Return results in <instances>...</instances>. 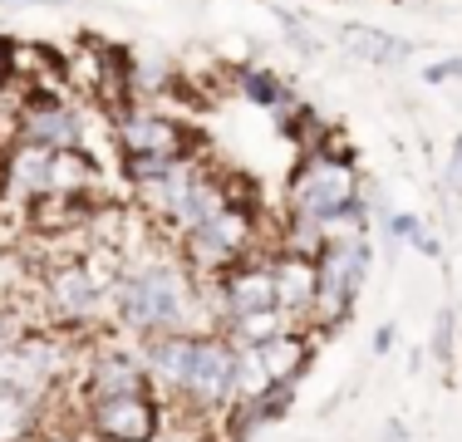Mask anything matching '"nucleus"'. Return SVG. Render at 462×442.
<instances>
[{
  "label": "nucleus",
  "instance_id": "23",
  "mask_svg": "<svg viewBox=\"0 0 462 442\" xmlns=\"http://www.w3.org/2000/svg\"><path fill=\"white\" fill-rule=\"evenodd\" d=\"M443 192L462 207V133L453 138V148H448V162H443Z\"/></svg>",
  "mask_w": 462,
  "mask_h": 442
},
{
  "label": "nucleus",
  "instance_id": "12",
  "mask_svg": "<svg viewBox=\"0 0 462 442\" xmlns=\"http://www.w3.org/2000/svg\"><path fill=\"white\" fill-rule=\"evenodd\" d=\"M295 403H300V383H271V389L241 398L222 423H217V433H222V442H251V437L266 433V428L285 423Z\"/></svg>",
  "mask_w": 462,
  "mask_h": 442
},
{
  "label": "nucleus",
  "instance_id": "26",
  "mask_svg": "<svg viewBox=\"0 0 462 442\" xmlns=\"http://www.w3.org/2000/svg\"><path fill=\"white\" fill-rule=\"evenodd\" d=\"M374 442H418V433L403 423V418H383V428H379V437H374Z\"/></svg>",
  "mask_w": 462,
  "mask_h": 442
},
{
  "label": "nucleus",
  "instance_id": "7",
  "mask_svg": "<svg viewBox=\"0 0 462 442\" xmlns=\"http://www.w3.org/2000/svg\"><path fill=\"white\" fill-rule=\"evenodd\" d=\"M374 271V236H339L315 256V300H310V335H339L355 319L359 295Z\"/></svg>",
  "mask_w": 462,
  "mask_h": 442
},
{
  "label": "nucleus",
  "instance_id": "14",
  "mask_svg": "<svg viewBox=\"0 0 462 442\" xmlns=\"http://www.w3.org/2000/svg\"><path fill=\"white\" fill-rule=\"evenodd\" d=\"M172 88H178V64H172L168 50H124V98L128 104H158Z\"/></svg>",
  "mask_w": 462,
  "mask_h": 442
},
{
  "label": "nucleus",
  "instance_id": "22",
  "mask_svg": "<svg viewBox=\"0 0 462 442\" xmlns=\"http://www.w3.org/2000/svg\"><path fill=\"white\" fill-rule=\"evenodd\" d=\"M423 84L443 88V84H462V54H443V60H433L423 69Z\"/></svg>",
  "mask_w": 462,
  "mask_h": 442
},
{
  "label": "nucleus",
  "instance_id": "10",
  "mask_svg": "<svg viewBox=\"0 0 462 442\" xmlns=\"http://www.w3.org/2000/svg\"><path fill=\"white\" fill-rule=\"evenodd\" d=\"M108 128H114L118 158H158V152L192 158V152H197V138H192V133H187L172 114H162L158 104L108 108Z\"/></svg>",
  "mask_w": 462,
  "mask_h": 442
},
{
  "label": "nucleus",
  "instance_id": "24",
  "mask_svg": "<svg viewBox=\"0 0 462 442\" xmlns=\"http://www.w3.org/2000/svg\"><path fill=\"white\" fill-rule=\"evenodd\" d=\"M409 246L418 251V256H428V261H438V256H443V236H438V231L428 226V221H418V231H413V241H409Z\"/></svg>",
  "mask_w": 462,
  "mask_h": 442
},
{
  "label": "nucleus",
  "instance_id": "21",
  "mask_svg": "<svg viewBox=\"0 0 462 442\" xmlns=\"http://www.w3.org/2000/svg\"><path fill=\"white\" fill-rule=\"evenodd\" d=\"M30 325H40V319L30 315L25 305H10V300H0V345H10V339H15L20 329H30Z\"/></svg>",
  "mask_w": 462,
  "mask_h": 442
},
{
  "label": "nucleus",
  "instance_id": "18",
  "mask_svg": "<svg viewBox=\"0 0 462 442\" xmlns=\"http://www.w3.org/2000/svg\"><path fill=\"white\" fill-rule=\"evenodd\" d=\"M271 124H276L281 138L305 143V148H315V143H325V138H329V128H325L320 108H315L305 94H295V88H291V98H285L281 108H271Z\"/></svg>",
  "mask_w": 462,
  "mask_h": 442
},
{
  "label": "nucleus",
  "instance_id": "9",
  "mask_svg": "<svg viewBox=\"0 0 462 442\" xmlns=\"http://www.w3.org/2000/svg\"><path fill=\"white\" fill-rule=\"evenodd\" d=\"M172 413L158 393H124L79 403V433L89 442H158Z\"/></svg>",
  "mask_w": 462,
  "mask_h": 442
},
{
  "label": "nucleus",
  "instance_id": "8",
  "mask_svg": "<svg viewBox=\"0 0 462 442\" xmlns=\"http://www.w3.org/2000/svg\"><path fill=\"white\" fill-rule=\"evenodd\" d=\"M74 393L79 403H94V398H124V393H158L138 359V345L134 339L104 329V335H89V349H84V364H79V379H74Z\"/></svg>",
  "mask_w": 462,
  "mask_h": 442
},
{
  "label": "nucleus",
  "instance_id": "4",
  "mask_svg": "<svg viewBox=\"0 0 462 442\" xmlns=\"http://www.w3.org/2000/svg\"><path fill=\"white\" fill-rule=\"evenodd\" d=\"M35 300H40V325L69 329V335H104L108 329V265H98L94 251L40 265Z\"/></svg>",
  "mask_w": 462,
  "mask_h": 442
},
{
  "label": "nucleus",
  "instance_id": "6",
  "mask_svg": "<svg viewBox=\"0 0 462 442\" xmlns=\"http://www.w3.org/2000/svg\"><path fill=\"white\" fill-rule=\"evenodd\" d=\"M172 251L182 256V265L197 275V281H217L231 265L266 256V221H261L256 202H236L226 212H217L212 221L172 236Z\"/></svg>",
  "mask_w": 462,
  "mask_h": 442
},
{
  "label": "nucleus",
  "instance_id": "17",
  "mask_svg": "<svg viewBox=\"0 0 462 442\" xmlns=\"http://www.w3.org/2000/svg\"><path fill=\"white\" fill-rule=\"evenodd\" d=\"M231 84H236V94L246 98V104H256V108H281L285 98H291V84L281 79L271 64H261V60H241V64H231Z\"/></svg>",
  "mask_w": 462,
  "mask_h": 442
},
{
  "label": "nucleus",
  "instance_id": "28",
  "mask_svg": "<svg viewBox=\"0 0 462 442\" xmlns=\"http://www.w3.org/2000/svg\"><path fill=\"white\" fill-rule=\"evenodd\" d=\"M5 84H10V44L0 40V98H5Z\"/></svg>",
  "mask_w": 462,
  "mask_h": 442
},
{
  "label": "nucleus",
  "instance_id": "11",
  "mask_svg": "<svg viewBox=\"0 0 462 442\" xmlns=\"http://www.w3.org/2000/svg\"><path fill=\"white\" fill-rule=\"evenodd\" d=\"M50 148H35V143H10L0 152V202L15 207V212H35L50 197Z\"/></svg>",
  "mask_w": 462,
  "mask_h": 442
},
{
  "label": "nucleus",
  "instance_id": "15",
  "mask_svg": "<svg viewBox=\"0 0 462 442\" xmlns=\"http://www.w3.org/2000/svg\"><path fill=\"white\" fill-rule=\"evenodd\" d=\"M60 398H40L30 389H0V442H35L54 418Z\"/></svg>",
  "mask_w": 462,
  "mask_h": 442
},
{
  "label": "nucleus",
  "instance_id": "27",
  "mask_svg": "<svg viewBox=\"0 0 462 442\" xmlns=\"http://www.w3.org/2000/svg\"><path fill=\"white\" fill-rule=\"evenodd\" d=\"M35 5H74V0H0L5 15H20V10H35Z\"/></svg>",
  "mask_w": 462,
  "mask_h": 442
},
{
  "label": "nucleus",
  "instance_id": "13",
  "mask_svg": "<svg viewBox=\"0 0 462 442\" xmlns=\"http://www.w3.org/2000/svg\"><path fill=\"white\" fill-rule=\"evenodd\" d=\"M339 50L349 54V60L369 64V69H409L413 64V40L393 35V30H379V25H365V20H355V25H339Z\"/></svg>",
  "mask_w": 462,
  "mask_h": 442
},
{
  "label": "nucleus",
  "instance_id": "25",
  "mask_svg": "<svg viewBox=\"0 0 462 442\" xmlns=\"http://www.w3.org/2000/svg\"><path fill=\"white\" fill-rule=\"evenodd\" d=\"M393 345H399V325L393 319H383L379 329H374V339H369V349H374V359H389Z\"/></svg>",
  "mask_w": 462,
  "mask_h": 442
},
{
  "label": "nucleus",
  "instance_id": "19",
  "mask_svg": "<svg viewBox=\"0 0 462 442\" xmlns=\"http://www.w3.org/2000/svg\"><path fill=\"white\" fill-rule=\"evenodd\" d=\"M457 339H462L457 305L443 300V305H438V315H433V329H428V359L438 364V373H443V379H453V369H457V359H462Z\"/></svg>",
  "mask_w": 462,
  "mask_h": 442
},
{
  "label": "nucleus",
  "instance_id": "20",
  "mask_svg": "<svg viewBox=\"0 0 462 442\" xmlns=\"http://www.w3.org/2000/svg\"><path fill=\"white\" fill-rule=\"evenodd\" d=\"M271 15H276V25H281L285 44H291V50L300 54V60H315V54H325L320 30H310V20H305V15H295V10H285V5H271Z\"/></svg>",
  "mask_w": 462,
  "mask_h": 442
},
{
  "label": "nucleus",
  "instance_id": "1",
  "mask_svg": "<svg viewBox=\"0 0 462 442\" xmlns=\"http://www.w3.org/2000/svg\"><path fill=\"white\" fill-rule=\"evenodd\" d=\"M108 329L124 339L212 329L207 290L182 265L172 241L168 246H158V241H148V246L124 241V251L108 256Z\"/></svg>",
  "mask_w": 462,
  "mask_h": 442
},
{
  "label": "nucleus",
  "instance_id": "2",
  "mask_svg": "<svg viewBox=\"0 0 462 442\" xmlns=\"http://www.w3.org/2000/svg\"><path fill=\"white\" fill-rule=\"evenodd\" d=\"M138 359L148 369L152 389L168 403L172 418L192 423H222L231 408L241 403V369L236 345L222 329H197V335H152L134 339Z\"/></svg>",
  "mask_w": 462,
  "mask_h": 442
},
{
  "label": "nucleus",
  "instance_id": "3",
  "mask_svg": "<svg viewBox=\"0 0 462 442\" xmlns=\"http://www.w3.org/2000/svg\"><path fill=\"white\" fill-rule=\"evenodd\" d=\"M285 216L329 226L335 236H359V231L374 236L365 207V172H359L355 152H345L335 138L305 148L285 177Z\"/></svg>",
  "mask_w": 462,
  "mask_h": 442
},
{
  "label": "nucleus",
  "instance_id": "5",
  "mask_svg": "<svg viewBox=\"0 0 462 442\" xmlns=\"http://www.w3.org/2000/svg\"><path fill=\"white\" fill-rule=\"evenodd\" d=\"M89 335H69L54 325H30L10 345H0V389H30L40 398H64L79 379Z\"/></svg>",
  "mask_w": 462,
  "mask_h": 442
},
{
  "label": "nucleus",
  "instance_id": "16",
  "mask_svg": "<svg viewBox=\"0 0 462 442\" xmlns=\"http://www.w3.org/2000/svg\"><path fill=\"white\" fill-rule=\"evenodd\" d=\"M271 271H276V290H281V309L295 329H310V300H315V261L291 256V251H276L271 256Z\"/></svg>",
  "mask_w": 462,
  "mask_h": 442
}]
</instances>
